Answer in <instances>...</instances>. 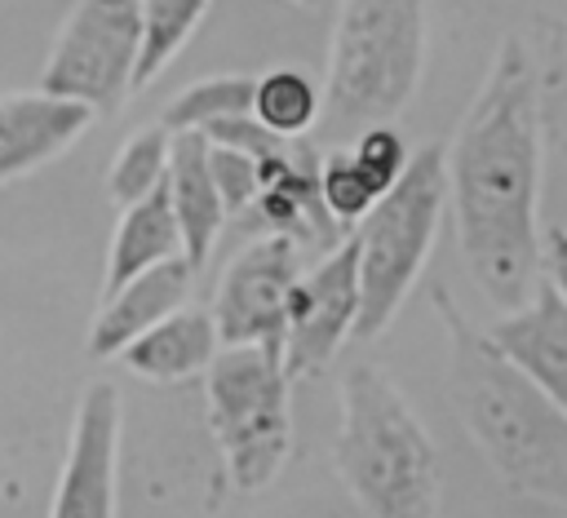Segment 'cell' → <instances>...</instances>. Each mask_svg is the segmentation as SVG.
<instances>
[{
	"label": "cell",
	"mask_w": 567,
	"mask_h": 518,
	"mask_svg": "<svg viewBox=\"0 0 567 518\" xmlns=\"http://www.w3.org/2000/svg\"><path fill=\"white\" fill-rule=\"evenodd\" d=\"M456 244L478 292L514 314L540 283V80L523 35H505L447 146Z\"/></svg>",
	"instance_id": "6da1fadb"
},
{
	"label": "cell",
	"mask_w": 567,
	"mask_h": 518,
	"mask_svg": "<svg viewBox=\"0 0 567 518\" xmlns=\"http://www.w3.org/2000/svg\"><path fill=\"white\" fill-rule=\"evenodd\" d=\"M430 301L447 332V390L470 443L514 496L567 509V412L492 332L470 323L447 288Z\"/></svg>",
	"instance_id": "7a4b0ae2"
},
{
	"label": "cell",
	"mask_w": 567,
	"mask_h": 518,
	"mask_svg": "<svg viewBox=\"0 0 567 518\" xmlns=\"http://www.w3.org/2000/svg\"><path fill=\"white\" fill-rule=\"evenodd\" d=\"M332 465L363 518H439L434 438L377 363H354L341 376Z\"/></svg>",
	"instance_id": "3957f363"
},
{
	"label": "cell",
	"mask_w": 567,
	"mask_h": 518,
	"mask_svg": "<svg viewBox=\"0 0 567 518\" xmlns=\"http://www.w3.org/2000/svg\"><path fill=\"white\" fill-rule=\"evenodd\" d=\"M425 0H341L319 128L341 146L372 124H394L421 89Z\"/></svg>",
	"instance_id": "277c9868"
},
{
	"label": "cell",
	"mask_w": 567,
	"mask_h": 518,
	"mask_svg": "<svg viewBox=\"0 0 567 518\" xmlns=\"http://www.w3.org/2000/svg\"><path fill=\"white\" fill-rule=\"evenodd\" d=\"M447 204V151L443 146H421L408 164V173L381 195V204L354 226L359 239V292H363V310H359V341H372L390 328V319L399 314V305L408 301V292L416 288L434 235H439V217Z\"/></svg>",
	"instance_id": "5b68a950"
},
{
	"label": "cell",
	"mask_w": 567,
	"mask_h": 518,
	"mask_svg": "<svg viewBox=\"0 0 567 518\" xmlns=\"http://www.w3.org/2000/svg\"><path fill=\"white\" fill-rule=\"evenodd\" d=\"M292 372L284 350L270 345H221L204 372L208 429L221 447L230 491H261L288 460L292 447Z\"/></svg>",
	"instance_id": "8992f818"
},
{
	"label": "cell",
	"mask_w": 567,
	"mask_h": 518,
	"mask_svg": "<svg viewBox=\"0 0 567 518\" xmlns=\"http://www.w3.org/2000/svg\"><path fill=\"white\" fill-rule=\"evenodd\" d=\"M137 58L142 0H75L49 49L40 89L115 115L124 97L137 93Z\"/></svg>",
	"instance_id": "52a82bcc"
},
{
	"label": "cell",
	"mask_w": 567,
	"mask_h": 518,
	"mask_svg": "<svg viewBox=\"0 0 567 518\" xmlns=\"http://www.w3.org/2000/svg\"><path fill=\"white\" fill-rule=\"evenodd\" d=\"M297 279H301V244L297 239L261 235L248 248H239L217 283V297H213V323H217L221 345L284 350L288 297H292Z\"/></svg>",
	"instance_id": "ba28073f"
},
{
	"label": "cell",
	"mask_w": 567,
	"mask_h": 518,
	"mask_svg": "<svg viewBox=\"0 0 567 518\" xmlns=\"http://www.w3.org/2000/svg\"><path fill=\"white\" fill-rule=\"evenodd\" d=\"M363 310L359 292V239H341L328 248V257L315 270H301L288 297V336H284V363L292 376L323 372L332 354L354 336Z\"/></svg>",
	"instance_id": "9c48e42d"
},
{
	"label": "cell",
	"mask_w": 567,
	"mask_h": 518,
	"mask_svg": "<svg viewBox=\"0 0 567 518\" xmlns=\"http://www.w3.org/2000/svg\"><path fill=\"white\" fill-rule=\"evenodd\" d=\"M120 394L93 381L75 407L66 460L49 518H115V465H120Z\"/></svg>",
	"instance_id": "30bf717a"
},
{
	"label": "cell",
	"mask_w": 567,
	"mask_h": 518,
	"mask_svg": "<svg viewBox=\"0 0 567 518\" xmlns=\"http://www.w3.org/2000/svg\"><path fill=\"white\" fill-rule=\"evenodd\" d=\"M97 120L89 102L58 97L49 89L4 93L0 97V182H18L62 151H71L84 128Z\"/></svg>",
	"instance_id": "8fae6325"
},
{
	"label": "cell",
	"mask_w": 567,
	"mask_h": 518,
	"mask_svg": "<svg viewBox=\"0 0 567 518\" xmlns=\"http://www.w3.org/2000/svg\"><path fill=\"white\" fill-rule=\"evenodd\" d=\"M195 266L186 257H173L164 266H151L102 297V310L89 328V354L93 359H120L146 328L177 314L195 288Z\"/></svg>",
	"instance_id": "7c38bea8"
},
{
	"label": "cell",
	"mask_w": 567,
	"mask_h": 518,
	"mask_svg": "<svg viewBox=\"0 0 567 518\" xmlns=\"http://www.w3.org/2000/svg\"><path fill=\"white\" fill-rule=\"evenodd\" d=\"M492 336L567 412V301L545 279L536 283V292H532L527 305H518L514 314H505L492 328Z\"/></svg>",
	"instance_id": "4fadbf2b"
},
{
	"label": "cell",
	"mask_w": 567,
	"mask_h": 518,
	"mask_svg": "<svg viewBox=\"0 0 567 518\" xmlns=\"http://www.w3.org/2000/svg\"><path fill=\"white\" fill-rule=\"evenodd\" d=\"M168 195L182 221L186 239V261L204 270L213 257V244L226 226V199L217 190L213 164H208V137L204 133H173V164H168Z\"/></svg>",
	"instance_id": "5bb4252c"
},
{
	"label": "cell",
	"mask_w": 567,
	"mask_h": 518,
	"mask_svg": "<svg viewBox=\"0 0 567 518\" xmlns=\"http://www.w3.org/2000/svg\"><path fill=\"white\" fill-rule=\"evenodd\" d=\"M173 257H186V239H182V221L168 195V182L159 190H151L146 199L128 204L120 213V226L111 235V252H106V279H102V297L115 292L120 283H128L133 274L164 266Z\"/></svg>",
	"instance_id": "9a60e30c"
},
{
	"label": "cell",
	"mask_w": 567,
	"mask_h": 518,
	"mask_svg": "<svg viewBox=\"0 0 567 518\" xmlns=\"http://www.w3.org/2000/svg\"><path fill=\"white\" fill-rule=\"evenodd\" d=\"M217 350H221V336H217L213 314L182 305L177 314H168L155 328H146L120 354V363L133 376H146V381H186V376L208 372Z\"/></svg>",
	"instance_id": "2e32d148"
},
{
	"label": "cell",
	"mask_w": 567,
	"mask_h": 518,
	"mask_svg": "<svg viewBox=\"0 0 567 518\" xmlns=\"http://www.w3.org/2000/svg\"><path fill=\"white\" fill-rule=\"evenodd\" d=\"M252 115L266 128H275L279 137H306L319 124V115H323V93H319V84L306 71L270 66L266 75H257Z\"/></svg>",
	"instance_id": "e0dca14e"
},
{
	"label": "cell",
	"mask_w": 567,
	"mask_h": 518,
	"mask_svg": "<svg viewBox=\"0 0 567 518\" xmlns=\"http://www.w3.org/2000/svg\"><path fill=\"white\" fill-rule=\"evenodd\" d=\"M168 164H173V128L164 124H151V128H137L120 155L111 159V173H106V195L128 208L137 199H146L151 190H159L168 182Z\"/></svg>",
	"instance_id": "ac0fdd59"
},
{
	"label": "cell",
	"mask_w": 567,
	"mask_h": 518,
	"mask_svg": "<svg viewBox=\"0 0 567 518\" xmlns=\"http://www.w3.org/2000/svg\"><path fill=\"white\" fill-rule=\"evenodd\" d=\"M213 0H142V58H137V89H146L195 35Z\"/></svg>",
	"instance_id": "d6986e66"
},
{
	"label": "cell",
	"mask_w": 567,
	"mask_h": 518,
	"mask_svg": "<svg viewBox=\"0 0 567 518\" xmlns=\"http://www.w3.org/2000/svg\"><path fill=\"white\" fill-rule=\"evenodd\" d=\"M252 97H257V75H208V80H195L190 89H182L168 102L159 124L173 133H204L221 115L252 111Z\"/></svg>",
	"instance_id": "ffe728a7"
},
{
	"label": "cell",
	"mask_w": 567,
	"mask_h": 518,
	"mask_svg": "<svg viewBox=\"0 0 567 518\" xmlns=\"http://www.w3.org/2000/svg\"><path fill=\"white\" fill-rule=\"evenodd\" d=\"M319 190H323L328 213H332L341 226H359V221L381 204L377 182L359 168V159L350 155V146L323 151V159H319Z\"/></svg>",
	"instance_id": "44dd1931"
},
{
	"label": "cell",
	"mask_w": 567,
	"mask_h": 518,
	"mask_svg": "<svg viewBox=\"0 0 567 518\" xmlns=\"http://www.w3.org/2000/svg\"><path fill=\"white\" fill-rule=\"evenodd\" d=\"M350 155L359 159V168L377 182V190L385 195L403 173H408V164H412V155H408V142L399 137V128L394 124H372V128H363L354 142H350Z\"/></svg>",
	"instance_id": "7402d4cb"
},
{
	"label": "cell",
	"mask_w": 567,
	"mask_h": 518,
	"mask_svg": "<svg viewBox=\"0 0 567 518\" xmlns=\"http://www.w3.org/2000/svg\"><path fill=\"white\" fill-rule=\"evenodd\" d=\"M208 164H213V177H217V190L226 199V213H248L261 195V164L235 146H217L208 142Z\"/></svg>",
	"instance_id": "603a6c76"
},
{
	"label": "cell",
	"mask_w": 567,
	"mask_h": 518,
	"mask_svg": "<svg viewBox=\"0 0 567 518\" xmlns=\"http://www.w3.org/2000/svg\"><path fill=\"white\" fill-rule=\"evenodd\" d=\"M540 274L545 283L567 301V226H554L545 235V252H540Z\"/></svg>",
	"instance_id": "cb8c5ba5"
},
{
	"label": "cell",
	"mask_w": 567,
	"mask_h": 518,
	"mask_svg": "<svg viewBox=\"0 0 567 518\" xmlns=\"http://www.w3.org/2000/svg\"><path fill=\"white\" fill-rule=\"evenodd\" d=\"M292 4H301V9H323V4H337V0H292Z\"/></svg>",
	"instance_id": "d4e9b609"
}]
</instances>
